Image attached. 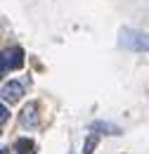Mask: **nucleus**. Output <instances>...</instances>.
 <instances>
[{
  "label": "nucleus",
  "mask_w": 149,
  "mask_h": 154,
  "mask_svg": "<svg viewBox=\"0 0 149 154\" xmlns=\"http://www.w3.org/2000/svg\"><path fill=\"white\" fill-rule=\"evenodd\" d=\"M21 95H24V83H19V81L2 83V100H5V102L14 104L17 100H21Z\"/></svg>",
  "instance_id": "nucleus-3"
},
{
  "label": "nucleus",
  "mask_w": 149,
  "mask_h": 154,
  "mask_svg": "<svg viewBox=\"0 0 149 154\" xmlns=\"http://www.w3.org/2000/svg\"><path fill=\"white\" fill-rule=\"evenodd\" d=\"M90 131H93V133H99V135H121L123 133L121 126L109 123V121H95V123H90Z\"/></svg>",
  "instance_id": "nucleus-4"
},
{
  "label": "nucleus",
  "mask_w": 149,
  "mask_h": 154,
  "mask_svg": "<svg viewBox=\"0 0 149 154\" xmlns=\"http://www.w3.org/2000/svg\"><path fill=\"white\" fill-rule=\"evenodd\" d=\"M24 64V50L21 48H7L2 50V74L12 71V69H19Z\"/></svg>",
  "instance_id": "nucleus-2"
},
{
  "label": "nucleus",
  "mask_w": 149,
  "mask_h": 154,
  "mask_svg": "<svg viewBox=\"0 0 149 154\" xmlns=\"http://www.w3.org/2000/svg\"><path fill=\"white\" fill-rule=\"evenodd\" d=\"M21 126H24V128H33V126H38L36 104H26V107L21 109Z\"/></svg>",
  "instance_id": "nucleus-5"
},
{
  "label": "nucleus",
  "mask_w": 149,
  "mask_h": 154,
  "mask_svg": "<svg viewBox=\"0 0 149 154\" xmlns=\"http://www.w3.org/2000/svg\"><path fill=\"white\" fill-rule=\"evenodd\" d=\"M0 123H2V126L7 123V107H5V104L0 107Z\"/></svg>",
  "instance_id": "nucleus-7"
},
{
  "label": "nucleus",
  "mask_w": 149,
  "mask_h": 154,
  "mask_svg": "<svg viewBox=\"0 0 149 154\" xmlns=\"http://www.w3.org/2000/svg\"><path fill=\"white\" fill-rule=\"evenodd\" d=\"M97 142H99V133H90L88 140H85V145H83V154H93L95 147H97Z\"/></svg>",
  "instance_id": "nucleus-6"
},
{
  "label": "nucleus",
  "mask_w": 149,
  "mask_h": 154,
  "mask_svg": "<svg viewBox=\"0 0 149 154\" xmlns=\"http://www.w3.org/2000/svg\"><path fill=\"white\" fill-rule=\"evenodd\" d=\"M118 43H121V48H126L130 52H149V33H144V31L123 29Z\"/></svg>",
  "instance_id": "nucleus-1"
}]
</instances>
